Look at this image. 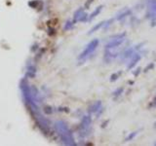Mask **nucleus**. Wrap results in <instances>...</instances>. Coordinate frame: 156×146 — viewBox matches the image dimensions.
<instances>
[{
	"label": "nucleus",
	"instance_id": "nucleus-5",
	"mask_svg": "<svg viewBox=\"0 0 156 146\" xmlns=\"http://www.w3.org/2000/svg\"><path fill=\"white\" fill-rule=\"evenodd\" d=\"M100 107H102V103H100V101H97L95 104H93V105L90 107V112H92V113L97 112L98 110H100Z\"/></svg>",
	"mask_w": 156,
	"mask_h": 146
},
{
	"label": "nucleus",
	"instance_id": "nucleus-7",
	"mask_svg": "<svg viewBox=\"0 0 156 146\" xmlns=\"http://www.w3.org/2000/svg\"><path fill=\"white\" fill-rule=\"evenodd\" d=\"M139 59H141V57L137 56V55H135V56H134V59H133L132 61H131V64L129 65V68H132L133 66H134V65L136 64V62H137V61H139Z\"/></svg>",
	"mask_w": 156,
	"mask_h": 146
},
{
	"label": "nucleus",
	"instance_id": "nucleus-10",
	"mask_svg": "<svg viewBox=\"0 0 156 146\" xmlns=\"http://www.w3.org/2000/svg\"><path fill=\"white\" fill-rule=\"evenodd\" d=\"M86 20H87V14L85 13H82L81 16L79 17V19H78V20H80V22H85Z\"/></svg>",
	"mask_w": 156,
	"mask_h": 146
},
{
	"label": "nucleus",
	"instance_id": "nucleus-13",
	"mask_svg": "<svg viewBox=\"0 0 156 146\" xmlns=\"http://www.w3.org/2000/svg\"><path fill=\"white\" fill-rule=\"evenodd\" d=\"M122 91H123V89H122V88H121V89H119L118 91H116V92L114 93V95H119V93H120L121 92H122Z\"/></svg>",
	"mask_w": 156,
	"mask_h": 146
},
{
	"label": "nucleus",
	"instance_id": "nucleus-9",
	"mask_svg": "<svg viewBox=\"0 0 156 146\" xmlns=\"http://www.w3.org/2000/svg\"><path fill=\"white\" fill-rule=\"evenodd\" d=\"M82 13H83V9H82V8H80L79 10H77L76 12H75V14H74V22H77L78 19H79V17L81 16Z\"/></svg>",
	"mask_w": 156,
	"mask_h": 146
},
{
	"label": "nucleus",
	"instance_id": "nucleus-1",
	"mask_svg": "<svg viewBox=\"0 0 156 146\" xmlns=\"http://www.w3.org/2000/svg\"><path fill=\"white\" fill-rule=\"evenodd\" d=\"M55 128H56V131L59 135V137H61V141H63L65 144L75 145L74 138H73L71 132H70V130L67 128V126H66V124L65 122H63V121H58V122L55 124Z\"/></svg>",
	"mask_w": 156,
	"mask_h": 146
},
{
	"label": "nucleus",
	"instance_id": "nucleus-12",
	"mask_svg": "<svg viewBox=\"0 0 156 146\" xmlns=\"http://www.w3.org/2000/svg\"><path fill=\"white\" fill-rule=\"evenodd\" d=\"M71 26H72V22H66V26H65V30H66V29H69Z\"/></svg>",
	"mask_w": 156,
	"mask_h": 146
},
{
	"label": "nucleus",
	"instance_id": "nucleus-15",
	"mask_svg": "<svg viewBox=\"0 0 156 146\" xmlns=\"http://www.w3.org/2000/svg\"><path fill=\"white\" fill-rule=\"evenodd\" d=\"M92 1H93V0H88V2H87V4H86V7H89L90 3H92Z\"/></svg>",
	"mask_w": 156,
	"mask_h": 146
},
{
	"label": "nucleus",
	"instance_id": "nucleus-11",
	"mask_svg": "<svg viewBox=\"0 0 156 146\" xmlns=\"http://www.w3.org/2000/svg\"><path fill=\"white\" fill-rule=\"evenodd\" d=\"M151 7H152V11H153V12L156 13V0H153V1H152V6H151Z\"/></svg>",
	"mask_w": 156,
	"mask_h": 146
},
{
	"label": "nucleus",
	"instance_id": "nucleus-4",
	"mask_svg": "<svg viewBox=\"0 0 156 146\" xmlns=\"http://www.w3.org/2000/svg\"><path fill=\"white\" fill-rule=\"evenodd\" d=\"M91 124V118L89 117V116H86V117L83 118V120H82V123H81V128L84 130V131H86L87 129L89 128Z\"/></svg>",
	"mask_w": 156,
	"mask_h": 146
},
{
	"label": "nucleus",
	"instance_id": "nucleus-3",
	"mask_svg": "<svg viewBox=\"0 0 156 146\" xmlns=\"http://www.w3.org/2000/svg\"><path fill=\"white\" fill-rule=\"evenodd\" d=\"M123 37L122 38H115L114 40H111L110 42L108 43V44H106V50H109V49H113V48H116L117 46H119V45H121L123 43Z\"/></svg>",
	"mask_w": 156,
	"mask_h": 146
},
{
	"label": "nucleus",
	"instance_id": "nucleus-14",
	"mask_svg": "<svg viewBox=\"0 0 156 146\" xmlns=\"http://www.w3.org/2000/svg\"><path fill=\"white\" fill-rule=\"evenodd\" d=\"M116 77H118V75H117V74L112 75V76H111V81H114V80H116V79H115Z\"/></svg>",
	"mask_w": 156,
	"mask_h": 146
},
{
	"label": "nucleus",
	"instance_id": "nucleus-8",
	"mask_svg": "<svg viewBox=\"0 0 156 146\" xmlns=\"http://www.w3.org/2000/svg\"><path fill=\"white\" fill-rule=\"evenodd\" d=\"M104 24H105V22H100V24H98L97 26H94L93 28H92L91 30L89 31V34H91V33H93L94 31L98 30V28H100V27H102V26H104Z\"/></svg>",
	"mask_w": 156,
	"mask_h": 146
},
{
	"label": "nucleus",
	"instance_id": "nucleus-2",
	"mask_svg": "<svg viewBox=\"0 0 156 146\" xmlns=\"http://www.w3.org/2000/svg\"><path fill=\"white\" fill-rule=\"evenodd\" d=\"M98 40L95 39V40L91 41V42L88 44V46L86 47V49H85L84 51L82 52L81 54H80L79 59H84V58H86L87 56L91 55L96 50V48L98 47Z\"/></svg>",
	"mask_w": 156,
	"mask_h": 146
},
{
	"label": "nucleus",
	"instance_id": "nucleus-6",
	"mask_svg": "<svg viewBox=\"0 0 156 146\" xmlns=\"http://www.w3.org/2000/svg\"><path fill=\"white\" fill-rule=\"evenodd\" d=\"M102 6H98V8L96 9V10L94 11V12L91 14V16H90V18H89V20H93L94 18H95L96 16H97L98 14L100 12V10H102Z\"/></svg>",
	"mask_w": 156,
	"mask_h": 146
}]
</instances>
